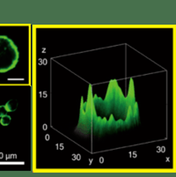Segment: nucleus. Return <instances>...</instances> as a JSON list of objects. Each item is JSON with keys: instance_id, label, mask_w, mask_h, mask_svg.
Instances as JSON below:
<instances>
[{"instance_id": "1", "label": "nucleus", "mask_w": 176, "mask_h": 177, "mask_svg": "<svg viewBox=\"0 0 176 177\" xmlns=\"http://www.w3.org/2000/svg\"><path fill=\"white\" fill-rule=\"evenodd\" d=\"M19 50L10 38L0 35V72L13 69L19 61Z\"/></svg>"}, {"instance_id": "2", "label": "nucleus", "mask_w": 176, "mask_h": 177, "mask_svg": "<svg viewBox=\"0 0 176 177\" xmlns=\"http://www.w3.org/2000/svg\"><path fill=\"white\" fill-rule=\"evenodd\" d=\"M17 107H18V101L16 100H10L7 101V103L5 105L6 112H13L16 110Z\"/></svg>"}, {"instance_id": "3", "label": "nucleus", "mask_w": 176, "mask_h": 177, "mask_svg": "<svg viewBox=\"0 0 176 177\" xmlns=\"http://www.w3.org/2000/svg\"><path fill=\"white\" fill-rule=\"evenodd\" d=\"M11 120H12V118H11L10 116H8V115H5V116H1L0 123H1L3 126H7V125H9Z\"/></svg>"}, {"instance_id": "4", "label": "nucleus", "mask_w": 176, "mask_h": 177, "mask_svg": "<svg viewBox=\"0 0 176 177\" xmlns=\"http://www.w3.org/2000/svg\"><path fill=\"white\" fill-rule=\"evenodd\" d=\"M6 110H5V106H0V117L5 116V115H6Z\"/></svg>"}]
</instances>
